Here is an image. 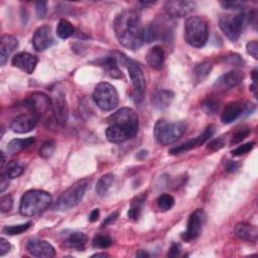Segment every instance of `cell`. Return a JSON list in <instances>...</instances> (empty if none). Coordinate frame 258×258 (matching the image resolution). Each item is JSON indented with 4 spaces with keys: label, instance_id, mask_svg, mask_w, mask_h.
Returning <instances> with one entry per match:
<instances>
[{
    "label": "cell",
    "instance_id": "1",
    "mask_svg": "<svg viewBox=\"0 0 258 258\" xmlns=\"http://www.w3.org/2000/svg\"><path fill=\"white\" fill-rule=\"evenodd\" d=\"M114 30L119 42L131 51L139 50L144 42V28L138 10L120 12L114 20Z\"/></svg>",
    "mask_w": 258,
    "mask_h": 258
},
{
    "label": "cell",
    "instance_id": "2",
    "mask_svg": "<svg viewBox=\"0 0 258 258\" xmlns=\"http://www.w3.org/2000/svg\"><path fill=\"white\" fill-rule=\"evenodd\" d=\"M106 129L107 139L112 143H122L132 139L139 130V116L131 108H121L108 118Z\"/></svg>",
    "mask_w": 258,
    "mask_h": 258
},
{
    "label": "cell",
    "instance_id": "3",
    "mask_svg": "<svg viewBox=\"0 0 258 258\" xmlns=\"http://www.w3.org/2000/svg\"><path fill=\"white\" fill-rule=\"evenodd\" d=\"M53 203L52 196L41 190L27 191L20 200V211L21 215L33 217L48 210Z\"/></svg>",
    "mask_w": 258,
    "mask_h": 258
},
{
    "label": "cell",
    "instance_id": "4",
    "mask_svg": "<svg viewBox=\"0 0 258 258\" xmlns=\"http://www.w3.org/2000/svg\"><path fill=\"white\" fill-rule=\"evenodd\" d=\"M175 22L168 14L159 15L144 29V41H170L174 36Z\"/></svg>",
    "mask_w": 258,
    "mask_h": 258
},
{
    "label": "cell",
    "instance_id": "5",
    "mask_svg": "<svg viewBox=\"0 0 258 258\" xmlns=\"http://www.w3.org/2000/svg\"><path fill=\"white\" fill-rule=\"evenodd\" d=\"M209 38L208 22L201 17H190L185 21V40L194 48H203Z\"/></svg>",
    "mask_w": 258,
    "mask_h": 258
},
{
    "label": "cell",
    "instance_id": "6",
    "mask_svg": "<svg viewBox=\"0 0 258 258\" xmlns=\"http://www.w3.org/2000/svg\"><path fill=\"white\" fill-rule=\"evenodd\" d=\"M90 187V180L83 179L76 181L69 189H67L60 196L56 203V210L58 211H68L81 203L84 196Z\"/></svg>",
    "mask_w": 258,
    "mask_h": 258
},
{
    "label": "cell",
    "instance_id": "7",
    "mask_svg": "<svg viewBox=\"0 0 258 258\" xmlns=\"http://www.w3.org/2000/svg\"><path fill=\"white\" fill-rule=\"evenodd\" d=\"M187 130L184 122H170L164 119L159 120L155 126V138L161 145H169L179 139Z\"/></svg>",
    "mask_w": 258,
    "mask_h": 258
},
{
    "label": "cell",
    "instance_id": "8",
    "mask_svg": "<svg viewBox=\"0 0 258 258\" xmlns=\"http://www.w3.org/2000/svg\"><path fill=\"white\" fill-rule=\"evenodd\" d=\"M93 100L103 111H111L117 107L119 97L114 86L109 83H99L93 92Z\"/></svg>",
    "mask_w": 258,
    "mask_h": 258
},
{
    "label": "cell",
    "instance_id": "9",
    "mask_svg": "<svg viewBox=\"0 0 258 258\" xmlns=\"http://www.w3.org/2000/svg\"><path fill=\"white\" fill-rule=\"evenodd\" d=\"M244 20L245 14L243 12L223 15L219 20V26L223 34L231 41H236L241 36Z\"/></svg>",
    "mask_w": 258,
    "mask_h": 258
},
{
    "label": "cell",
    "instance_id": "10",
    "mask_svg": "<svg viewBox=\"0 0 258 258\" xmlns=\"http://www.w3.org/2000/svg\"><path fill=\"white\" fill-rule=\"evenodd\" d=\"M127 70L133 86V100L139 104L143 100L145 91V78L140 66L132 60H127Z\"/></svg>",
    "mask_w": 258,
    "mask_h": 258
},
{
    "label": "cell",
    "instance_id": "11",
    "mask_svg": "<svg viewBox=\"0 0 258 258\" xmlns=\"http://www.w3.org/2000/svg\"><path fill=\"white\" fill-rule=\"evenodd\" d=\"M206 221L207 215L205 211L202 209H197L191 214L188 221L187 230L184 233H181V239L186 242H191L198 238L202 232L204 225L206 224Z\"/></svg>",
    "mask_w": 258,
    "mask_h": 258
},
{
    "label": "cell",
    "instance_id": "12",
    "mask_svg": "<svg viewBox=\"0 0 258 258\" xmlns=\"http://www.w3.org/2000/svg\"><path fill=\"white\" fill-rule=\"evenodd\" d=\"M52 109L54 111L57 122L64 126L69 118V106L66 99V94L62 89L56 88L52 93Z\"/></svg>",
    "mask_w": 258,
    "mask_h": 258
},
{
    "label": "cell",
    "instance_id": "13",
    "mask_svg": "<svg viewBox=\"0 0 258 258\" xmlns=\"http://www.w3.org/2000/svg\"><path fill=\"white\" fill-rule=\"evenodd\" d=\"M216 129L214 125H209L204 131L203 133H201L199 136H197V138L188 140L187 142L180 144L179 146H176L174 148H172L170 150V154L173 156H177V155H180L183 153H186V151L192 150L194 148L199 147L201 145H203L204 143H206L212 136L214 135Z\"/></svg>",
    "mask_w": 258,
    "mask_h": 258
},
{
    "label": "cell",
    "instance_id": "14",
    "mask_svg": "<svg viewBox=\"0 0 258 258\" xmlns=\"http://www.w3.org/2000/svg\"><path fill=\"white\" fill-rule=\"evenodd\" d=\"M255 109V106L251 103L243 104L239 102H232L229 103L224 108L222 115H221V121L224 124H230L236 119H238L243 113H251Z\"/></svg>",
    "mask_w": 258,
    "mask_h": 258
},
{
    "label": "cell",
    "instance_id": "15",
    "mask_svg": "<svg viewBox=\"0 0 258 258\" xmlns=\"http://www.w3.org/2000/svg\"><path fill=\"white\" fill-rule=\"evenodd\" d=\"M197 8V3L189 0H173L164 5L166 14L174 18H186L191 15Z\"/></svg>",
    "mask_w": 258,
    "mask_h": 258
},
{
    "label": "cell",
    "instance_id": "16",
    "mask_svg": "<svg viewBox=\"0 0 258 258\" xmlns=\"http://www.w3.org/2000/svg\"><path fill=\"white\" fill-rule=\"evenodd\" d=\"M39 119L40 116L33 111L25 114H20L12 119L10 122V128L13 132L27 133L36 127Z\"/></svg>",
    "mask_w": 258,
    "mask_h": 258
},
{
    "label": "cell",
    "instance_id": "17",
    "mask_svg": "<svg viewBox=\"0 0 258 258\" xmlns=\"http://www.w3.org/2000/svg\"><path fill=\"white\" fill-rule=\"evenodd\" d=\"M24 106L29 111L37 113L40 117L52 108V99L43 93L37 92L24 102Z\"/></svg>",
    "mask_w": 258,
    "mask_h": 258
},
{
    "label": "cell",
    "instance_id": "18",
    "mask_svg": "<svg viewBox=\"0 0 258 258\" xmlns=\"http://www.w3.org/2000/svg\"><path fill=\"white\" fill-rule=\"evenodd\" d=\"M55 42V39L53 37L52 28L49 25H42L39 27L34 35L33 44L36 51L43 52L47 49L51 48Z\"/></svg>",
    "mask_w": 258,
    "mask_h": 258
},
{
    "label": "cell",
    "instance_id": "19",
    "mask_svg": "<svg viewBox=\"0 0 258 258\" xmlns=\"http://www.w3.org/2000/svg\"><path fill=\"white\" fill-rule=\"evenodd\" d=\"M26 249L33 256L40 258H51L56 255V250L54 246L49 243L48 241L44 240H29L26 244Z\"/></svg>",
    "mask_w": 258,
    "mask_h": 258
},
{
    "label": "cell",
    "instance_id": "20",
    "mask_svg": "<svg viewBox=\"0 0 258 258\" xmlns=\"http://www.w3.org/2000/svg\"><path fill=\"white\" fill-rule=\"evenodd\" d=\"M38 63V57L24 52L15 55L11 60L13 67L23 71L26 74H33L37 68Z\"/></svg>",
    "mask_w": 258,
    "mask_h": 258
},
{
    "label": "cell",
    "instance_id": "21",
    "mask_svg": "<svg viewBox=\"0 0 258 258\" xmlns=\"http://www.w3.org/2000/svg\"><path fill=\"white\" fill-rule=\"evenodd\" d=\"M243 79H244V74L241 71H237V70L230 71L221 76V77L216 81L214 87L218 91H228L241 84Z\"/></svg>",
    "mask_w": 258,
    "mask_h": 258
},
{
    "label": "cell",
    "instance_id": "22",
    "mask_svg": "<svg viewBox=\"0 0 258 258\" xmlns=\"http://www.w3.org/2000/svg\"><path fill=\"white\" fill-rule=\"evenodd\" d=\"M19 40L11 35H4L0 40V64L4 66L11 54L18 49Z\"/></svg>",
    "mask_w": 258,
    "mask_h": 258
},
{
    "label": "cell",
    "instance_id": "23",
    "mask_svg": "<svg viewBox=\"0 0 258 258\" xmlns=\"http://www.w3.org/2000/svg\"><path fill=\"white\" fill-rule=\"evenodd\" d=\"M234 233L239 239L247 242H252V243L256 242L258 238V231L256 227L245 222L238 223L235 226Z\"/></svg>",
    "mask_w": 258,
    "mask_h": 258
},
{
    "label": "cell",
    "instance_id": "24",
    "mask_svg": "<svg viewBox=\"0 0 258 258\" xmlns=\"http://www.w3.org/2000/svg\"><path fill=\"white\" fill-rule=\"evenodd\" d=\"M175 98V93L171 90H159L153 95L151 103L156 109L163 110L168 108Z\"/></svg>",
    "mask_w": 258,
    "mask_h": 258
},
{
    "label": "cell",
    "instance_id": "25",
    "mask_svg": "<svg viewBox=\"0 0 258 258\" xmlns=\"http://www.w3.org/2000/svg\"><path fill=\"white\" fill-rule=\"evenodd\" d=\"M146 63L149 65L150 68L155 70H160L164 63V52L162 48L156 45L151 48L146 54Z\"/></svg>",
    "mask_w": 258,
    "mask_h": 258
},
{
    "label": "cell",
    "instance_id": "26",
    "mask_svg": "<svg viewBox=\"0 0 258 258\" xmlns=\"http://www.w3.org/2000/svg\"><path fill=\"white\" fill-rule=\"evenodd\" d=\"M100 66L104 68V70L107 72V74L112 78H121L122 74L120 73L118 68V60L115 56L107 57L100 60Z\"/></svg>",
    "mask_w": 258,
    "mask_h": 258
},
{
    "label": "cell",
    "instance_id": "27",
    "mask_svg": "<svg viewBox=\"0 0 258 258\" xmlns=\"http://www.w3.org/2000/svg\"><path fill=\"white\" fill-rule=\"evenodd\" d=\"M87 236L82 232H74L64 241V245L68 248L82 249L87 243Z\"/></svg>",
    "mask_w": 258,
    "mask_h": 258
},
{
    "label": "cell",
    "instance_id": "28",
    "mask_svg": "<svg viewBox=\"0 0 258 258\" xmlns=\"http://www.w3.org/2000/svg\"><path fill=\"white\" fill-rule=\"evenodd\" d=\"M35 138H28L24 139H12L7 145V151L9 155H15L20 153L21 150L29 147L35 143Z\"/></svg>",
    "mask_w": 258,
    "mask_h": 258
},
{
    "label": "cell",
    "instance_id": "29",
    "mask_svg": "<svg viewBox=\"0 0 258 258\" xmlns=\"http://www.w3.org/2000/svg\"><path fill=\"white\" fill-rule=\"evenodd\" d=\"M144 202H145V196L144 195L138 197V198H135V200H133L131 202L130 209L128 211V218L130 220L138 221L139 219Z\"/></svg>",
    "mask_w": 258,
    "mask_h": 258
},
{
    "label": "cell",
    "instance_id": "30",
    "mask_svg": "<svg viewBox=\"0 0 258 258\" xmlns=\"http://www.w3.org/2000/svg\"><path fill=\"white\" fill-rule=\"evenodd\" d=\"M213 65L209 60H205L197 65L194 69V77L197 82H203L212 71Z\"/></svg>",
    "mask_w": 258,
    "mask_h": 258
},
{
    "label": "cell",
    "instance_id": "31",
    "mask_svg": "<svg viewBox=\"0 0 258 258\" xmlns=\"http://www.w3.org/2000/svg\"><path fill=\"white\" fill-rule=\"evenodd\" d=\"M23 172H24V165L20 161L12 160L7 163L3 174L10 179L20 177L23 174Z\"/></svg>",
    "mask_w": 258,
    "mask_h": 258
},
{
    "label": "cell",
    "instance_id": "32",
    "mask_svg": "<svg viewBox=\"0 0 258 258\" xmlns=\"http://www.w3.org/2000/svg\"><path fill=\"white\" fill-rule=\"evenodd\" d=\"M114 181V176L112 174H106L102 176L96 185V192L100 196H104L111 188Z\"/></svg>",
    "mask_w": 258,
    "mask_h": 258
},
{
    "label": "cell",
    "instance_id": "33",
    "mask_svg": "<svg viewBox=\"0 0 258 258\" xmlns=\"http://www.w3.org/2000/svg\"><path fill=\"white\" fill-rule=\"evenodd\" d=\"M57 35L60 39L67 40L74 35V27L66 20H62L57 26Z\"/></svg>",
    "mask_w": 258,
    "mask_h": 258
},
{
    "label": "cell",
    "instance_id": "34",
    "mask_svg": "<svg viewBox=\"0 0 258 258\" xmlns=\"http://www.w3.org/2000/svg\"><path fill=\"white\" fill-rule=\"evenodd\" d=\"M32 226V222H27L24 224H20V225H11V226H6L3 228V233L7 235H20L26 230H28Z\"/></svg>",
    "mask_w": 258,
    "mask_h": 258
},
{
    "label": "cell",
    "instance_id": "35",
    "mask_svg": "<svg viewBox=\"0 0 258 258\" xmlns=\"http://www.w3.org/2000/svg\"><path fill=\"white\" fill-rule=\"evenodd\" d=\"M157 202H158V206L159 210L162 212L170 211L175 206L174 197L171 195H166V194L159 196Z\"/></svg>",
    "mask_w": 258,
    "mask_h": 258
},
{
    "label": "cell",
    "instance_id": "36",
    "mask_svg": "<svg viewBox=\"0 0 258 258\" xmlns=\"http://www.w3.org/2000/svg\"><path fill=\"white\" fill-rule=\"evenodd\" d=\"M111 244H112L111 238L106 235H97L94 237L92 241L93 247L99 248V249H106V248L110 247Z\"/></svg>",
    "mask_w": 258,
    "mask_h": 258
},
{
    "label": "cell",
    "instance_id": "37",
    "mask_svg": "<svg viewBox=\"0 0 258 258\" xmlns=\"http://www.w3.org/2000/svg\"><path fill=\"white\" fill-rule=\"evenodd\" d=\"M56 149V143L53 140H48L43 142L41 147L40 148V156L42 159H49L53 156Z\"/></svg>",
    "mask_w": 258,
    "mask_h": 258
},
{
    "label": "cell",
    "instance_id": "38",
    "mask_svg": "<svg viewBox=\"0 0 258 258\" xmlns=\"http://www.w3.org/2000/svg\"><path fill=\"white\" fill-rule=\"evenodd\" d=\"M218 107H219V106H218L217 101L214 100L213 98H207L202 103V109L208 115L215 114L217 112V110H218Z\"/></svg>",
    "mask_w": 258,
    "mask_h": 258
},
{
    "label": "cell",
    "instance_id": "39",
    "mask_svg": "<svg viewBox=\"0 0 258 258\" xmlns=\"http://www.w3.org/2000/svg\"><path fill=\"white\" fill-rule=\"evenodd\" d=\"M250 132H251V130L249 128H241V129H239L238 131H236L233 134L230 143L232 145L240 143L241 141H243L247 138V136L250 134Z\"/></svg>",
    "mask_w": 258,
    "mask_h": 258
},
{
    "label": "cell",
    "instance_id": "40",
    "mask_svg": "<svg viewBox=\"0 0 258 258\" xmlns=\"http://www.w3.org/2000/svg\"><path fill=\"white\" fill-rule=\"evenodd\" d=\"M254 145H255L254 142H247V143H244L242 145H239L237 148L232 150V156L233 157H240V156L246 155L247 153H249L250 150H252Z\"/></svg>",
    "mask_w": 258,
    "mask_h": 258
},
{
    "label": "cell",
    "instance_id": "41",
    "mask_svg": "<svg viewBox=\"0 0 258 258\" xmlns=\"http://www.w3.org/2000/svg\"><path fill=\"white\" fill-rule=\"evenodd\" d=\"M13 206V200L11 198V196L7 195L4 196L0 200V209H1L2 213H6V212H9L12 209Z\"/></svg>",
    "mask_w": 258,
    "mask_h": 258
},
{
    "label": "cell",
    "instance_id": "42",
    "mask_svg": "<svg viewBox=\"0 0 258 258\" xmlns=\"http://www.w3.org/2000/svg\"><path fill=\"white\" fill-rule=\"evenodd\" d=\"M221 5L225 9L240 10V9L244 8L245 3L244 2H240V1H224V2H221Z\"/></svg>",
    "mask_w": 258,
    "mask_h": 258
},
{
    "label": "cell",
    "instance_id": "43",
    "mask_svg": "<svg viewBox=\"0 0 258 258\" xmlns=\"http://www.w3.org/2000/svg\"><path fill=\"white\" fill-rule=\"evenodd\" d=\"M225 145V141L223 139H216L211 140L208 144V149L211 151H218L220 149H222Z\"/></svg>",
    "mask_w": 258,
    "mask_h": 258
},
{
    "label": "cell",
    "instance_id": "44",
    "mask_svg": "<svg viewBox=\"0 0 258 258\" xmlns=\"http://www.w3.org/2000/svg\"><path fill=\"white\" fill-rule=\"evenodd\" d=\"M225 62L230 65H233V66H240L243 64V59H242L239 55L234 54V55L227 56L225 59Z\"/></svg>",
    "mask_w": 258,
    "mask_h": 258
},
{
    "label": "cell",
    "instance_id": "45",
    "mask_svg": "<svg viewBox=\"0 0 258 258\" xmlns=\"http://www.w3.org/2000/svg\"><path fill=\"white\" fill-rule=\"evenodd\" d=\"M246 51L251 57H253L255 60H257L258 59V43H257V41L253 40V41L248 42L246 45Z\"/></svg>",
    "mask_w": 258,
    "mask_h": 258
},
{
    "label": "cell",
    "instance_id": "46",
    "mask_svg": "<svg viewBox=\"0 0 258 258\" xmlns=\"http://www.w3.org/2000/svg\"><path fill=\"white\" fill-rule=\"evenodd\" d=\"M36 12L39 19H43L45 13H47V2L40 1L36 3Z\"/></svg>",
    "mask_w": 258,
    "mask_h": 258
},
{
    "label": "cell",
    "instance_id": "47",
    "mask_svg": "<svg viewBox=\"0 0 258 258\" xmlns=\"http://www.w3.org/2000/svg\"><path fill=\"white\" fill-rule=\"evenodd\" d=\"M10 249L11 245L9 242L3 237L0 238V256H4L7 252H9Z\"/></svg>",
    "mask_w": 258,
    "mask_h": 258
},
{
    "label": "cell",
    "instance_id": "48",
    "mask_svg": "<svg viewBox=\"0 0 258 258\" xmlns=\"http://www.w3.org/2000/svg\"><path fill=\"white\" fill-rule=\"evenodd\" d=\"M239 166H240L239 162H237L235 160H229L228 162L226 163L225 169H226V172H228V173H235L238 171Z\"/></svg>",
    "mask_w": 258,
    "mask_h": 258
},
{
    "label": "cell",
    "instance_id": "49",
    "mask_svg": "<svg viewBox=\"0 0 258 258\" xmlns=\"http://www.w3.org/2000/svg\"><path fill=\"white\" fill-rule=\"evenodd\" d=\"M180 252H181V247H180V245L178 244V243H174V244L171 246L170 250H169L168 256H169V257H177V256H179V255L180 254Z\"/></svg>",
    "mask_w": 258,
    "mask_h": 258
},
{
    "label": "cell",
    "instance_id": "50",
    "mask_svg": "<svg viewBox=\"0 0 258 258\" xmlns=\"http://www.w3.org/2000/svg\"><path fill=\"white\" fill-rule=\"evenodd\" d=\"M9 187V179L2 174L1 175V181H0V192L3 193Z\"/></svg>",
    "mask_w": 258,
    "mask_h": 258
},
{
    "label": "cell",
    "instance_id": "51",
    "mask_svg": "<svg viewBox=\"0 0 258 258\" xmlns=\"http://www.w3.org/2000/svg\"><path fill=\"white\" fill-rule=\"evenodd\" d=\"M118 218V212H114V213H112L111 215H109L107 218H105L102 226L105 227V226H107L109 224H112L113 222H115Z\"/></svg>",
    "mask_w": 258,
    "mask_h": 258
},
{
    "label": "cell",
    "instance_id": "52",
    "mask_svg": "<svg viewBox=\"0 0 258 258\" xmlns=\"http://www.w3.org/2000/svg\"><path fill=\"white\" fill-rule=\"evenodd\" d=\"M100 216V210L99 209H94L89 216V221L90 222H96L99 219Z\"/></svg>",
    "mask_w": 258,
    "mask_h": 258
},
{
    "label": "cell",
    "instance_id": "53",
    "mask_svg": "<svg viewBox=\"0 0 258 258\" xmlns=\"http://www.w3.org/2000/svg\"><path fill=\"white\" fill-rule=\"evenodd\" d=\"M136 256L138 257H149V254L143 250H140L139 252L136 253Z\"/></svg>",
    "mask_w": 258,
    "mask_h": 258
},
{
    "label": "cell",
    "instance_id": "54",
    "mask_svg": "<svg viewBox=\"0 0 258 258\" xmlns=\"http://www.w3.org/2000/svg\"><path fill=\"white\" fill-rule=\"evenodd\" d=\"M146 156H147V151H145V150H141L139 154H138V159H143V158H145Z\"/></svg>",
    "mask_w": 258,
    "mask_h": 258
},
{
    "label": "cell",
    "instance_id": "55",
    "mask_svg": "<svg viewBox=\"0 0 258 258\" xmlns=\"http://www.w3.org/2000/svg\"><path fill=\"white\" fill-rule=\"evenodd\" d=\"M109 255L106 254V253H96L94 255H92V257H108Z\"/></svg>",
    "mask_w": 258,
    "mask_h": 258
},
{
    "label": "cell",
    "instance_id": "56",
    "mask_svg": "<svg viewBox=\"0 0 258 258\" xmlns=\"http://www.w3.org/2000/svg\"><path fill=\"white\" fill-rule=\"evenodd\" d=\"M1 157H2V160H1V169H3L4 163H5V156L3 154V151H1Z\"/></svg>",
    "mask_w": 258,
    "mask_h": 258
}]
</instances>
